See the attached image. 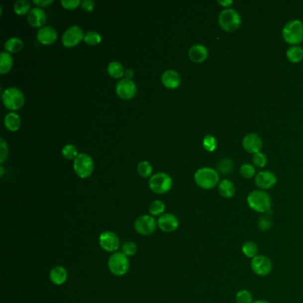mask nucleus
Instances as JSON below:
<instances>
[{
	"label": "nucleus",
	"instance_id": "nucleus-1",
	"mask_svg": "<svg viewBox=\"0 0 303 303\" xmlns=\"http://www.w3.org/2000/svg\"><path fill=\"white\" fill-rule=\"evenodd\" d=\"M246 201L249 207L259 213H268L272 206V200L270 194L262 190L251 191L247 196Z\"/></svg>",
	"mask_w": 303,
	"mask_h": 303
},
{
	"label": "nucleus",
	"instance_id": "nucleus-2",
	"mask_svg": "<svg viewBox=\"0 0 303 303\" xmlns=\"http://www.w3.org/2000/svg\"><path fill=\"white\" fill-rule=\"evenodd\" d=\"M197 185L203 190H212L219 184L220 176L218 171L210 167H202L194 175Z\"/></svg>",
	"mask_w": 303,
	"mask_h": 303
},
{
	"label": "nucleus",
	"instance_id": "nucleus-3",
	"mask_svg": "<svg viewBox=\"0 0 303 303\" xmlns=\"http://www.w3.org/2000/svg\"><path fill=\"white\" fill-rule=\"evenodd\" d=\"M282 36L287 44L298 46L303 41V21L297 19L288 21L283 28Z\"/></svg>",
	"mask_w": 303,
	"mask_h": 303
},
{
	"label": "nucleus",
	"instance_id": "nucleus-4",
	"mask_svg": "<svg viewBox=\"0 0 303 303\" xmlns=\"http://www.w3.org/2000/svg\"><path fill=\"white\" fill-rule=\"evenodd\" d=\"M218 21L220 28L228 32L236 31L240 28L242 22L240 14L233 8L222 10L219 15Z\"/></svg>",
	"mask_w": 303,
	"mask_h": 303
},
{
	"label": "nucleus",
	"instance_id": "nucleus-5",
	"mask_svg": "<svg viewBox=\"0 0 303 303\" xmlns=\"http://www.w3.org/2000/svg\"><path fill=\"white\" fill-rule=\"evenodd\" d=\"M108 267L113 275L117 277L125 276L128 272L130 267L128 257L122 252L113 253L108 258Z\"/></svg>",
	"mask_w": 303,
	"mask_h": 303
},
{
	"label": "nucleus",
	"instance_id": "nucleus-6",
	"mask_svg": "<svg viewBox=\"0 0 303 303\" xmlns=\"http://www.w3.org/2000/svg\"><path fill=\"white\" fill-rule=\"evenodd\" d=\"M2 100L5 108L10 110H17L24 104L25 97L19 88H9L3 92Z\"/></svg>",
	"mask_w": 303,
	"mask_h": 303
},
{
	"label": "nucleus",
	"instance_id": "nucleus-7",
	"mask_svg": "<svg viewBox=\"0 0 303 303\" xmlns=\"http://www.w3.org/2000/svg\"><path fill=\"white\" fill-rule=\"evenodd\" d=\"M149 186L155 193L164 194L172 189L173 180L167 174L158 173L150 177Z\"/></svg>",
	"mask_w": 303,
	"mask_h": 303
},
{
	"label": "nucleus",
	"instance_id": "nucleus-8",
	"mask_svg": "<svg viewBox=\"0 0 303 303\" xmlns=\"http://www.w3.org/2000/svg\"><path fill=\"white\" fill-rule=\"evenodd\" d=\"M251 270L258 277H267L273 270V263L270 258L264 254H258L251 260Z\"/></svg>",
	"mask_w": 303,
	"mask_h": 303
},
{
	"label": "nucleus",
	"instance_id": "nucleus-9",
	"mask_svg": "<svg viewBox=\"0 0 303 303\" xmlns=\"http://www.w3.org/2000/svg\"><path fill=\"white\" fill-rule=\"evenodd\" d=\"M74 170L80 178H88L94 171V161L93 158L86 153L79 154L74 159Z\"/></svg>",
	"mask_w": 303,
	"mask_h": 303
},
{
	"label": "nucleus",
	"instance_id": "nucleus-10",
	"mask_svg": "<svg viewBox=\"0 0 303 303\" xmlns=\"http://www.w3.org/2000/svg\"><path fill=\"white\" fill-rule=\"evenodd\" d=\"M158 225V221L150 214H144L138 217L134 221V228L140 235L149 236L153 234Z\"/></svg>",
	"mask_w": 303,
	"mask_h": 303
},
{
	"label": "nucleus",
	"instance_id": "nucleus-11",
	"mask_svg": "<svg viewBox=\"0 0 303 303\" xmlns=\"http://www.w3.org/2000/svg\"><path fill=\"white\" fill-rule=\"evenodd\" d=\"M116 92L121 99L130 100L136 95L137 88L132 79H122L116 83Z\"/></svg>",
	"mask_w": 303,
	"mask_h": 303
},
{
	"label": "nucleus",
	"instance_id": "nucleus-12",
	"mask_svg": "<svg viewBox=\"0 0 303 303\" xmlns=\"http://www.w3.org/2000/svg\"><path fill=\"white\" fill-rule=\"evenodd\" d=\"M85 34L79 26H71L64 31L62 38L63 46L71 47L76 46L84 39Z\"/></svg>",
	"mask_w": 303,
	"mask_h": 303
},
{
	"label": "nucleus",
	"instance_id": "nucleus-13",
	"mask_svg": "<svg viewBox=\"0 0 303 303\" xmlns=\"http://www.w3.org/2000/svg\"><path fill=\"white\" fill-rule=\"evenodd\" d=\"M100 246L105 252L116 253L119 247V238L112 231H104L99 237Z\"/></svg>",
	"mask_w": 303,
	"mask_h": 303
},
{
	"label": "nucleus",
	"instance_id": "nucleus-14",
	"mask_svg": "<svg viewBox=\"0 0 303 303\" xmlns=\"http://www.w3.org/2000/svg\"><path fill=\"white\" fill-rule=\"evenodd\" d=\"M277 183V176L270 171H262L255 177V184L262 191H268L272 189Z\"/></svg>",
	"mask_w": 303,
	"mask_h": 303
},
{
	"label": "nucleus",
	"instance_id": "nucleus-15",
	"mask_svg": "<svg viewBox=\"0 0 303 303\" xmlns=\"http://www.w3.org/2000/svg\"><path fill=\"white\" fill-rule=\"evenodd\" d=\"M179 225L178 218L173 213H164L158 218V228L164 232H174L179 228Z\"/></svg>",
	"mask_w": 303,
	"mask_h": 303
},
{
	"label": "nucleus",
	"instance_id": "nucleus-16",
	"mask_svg": "<svg viewBox=\"0 0 303 303\" xmlns=\"http://www.w3.org/2000/svg\"><path fill=\"white\" fill-rule=\"evenodd\" d=\"M242 144L245 151L254 155L260 152V150L262 149V138L260 137L257 133H248L243 139Z\"/></svg>",
	"mask_w": 303,
	"mask_h": 303
},
{
	"label": "nucleus",
	"instance_id": "nucleus-17",
	"mask_svg": "<svg viewBox=\"0 0 303 303\" xmlns=\"http://www.w3.org/2000/svg\"><path fill=\"white\" fill-rule=\"evenodd\" d=\"M57 31L50 26H44L38 29L37 38L43 45H51L57 39Z\"/></svg>",
	"mask_w": 303,
	"mask_h": 303
},
{
	"label": "nucleus",
	"instance_id": "nucleus-18",
	"mask_svg": "<svg viewBox=\"0 0 303 303\" xmlns=\"http://www.w3.org/2000/svg\"><path fill=\"white\" fill-rule=\"evenodd\" d=\"M27 19L30 25L36 28H42V26L46 21V12L40 7H33L30 9V11L27 14Z\"/></svg>",
	"mask_w": 303,
	"mask_h": 303
},
{
	"label": "nucleus",
	"instance_id": "nucleus-19",
	"mask_svg": "<svg viewBox=\"0 0 303 303\" xmlns=\"http://www.w3.org/2000/svg\"><path fill=\"white\" fill-rule=\"evenodd\" d=\"M162 83L166 88L175 89L181 85V76L177 71L174 70H167L162 74Z\"/></svg>",
	"mask_w": 303,
	"mask_h": 303
},
{
	"label": "nucleus",
	"instance_id": "nucleus-20",
	"mask_svg": "<svg viewBox=\"0 0 303 303\" xmlns=\"http://www.w3.org/2000/svg\"><path fill=\"white\" fill-rule=\"evenodd\" d=\"M189 56L192 62L194 63H203L208 57V50L205 46L201 44H196L191 46L189 51Z\"/></svg>",
	"mask_w": 303,
	"mask_h": 303
},
{
	"label": "nucleus",
	"instance_id": "nucleus-21",
	"mask_svg": "<svg viewBox=\"0 0 303 303\" xmlns=\"http://www.w3.org/2000/svg\"><path fill=\"white\" fill-rule=\"evenodd\" d=\"M50 280L56 286H62L66 282L68 278V272L63 266H55L50 271Z\"/></svg>",
	"mask_w": 303,
	"mask_h": 303
},
{
	"label": "nucleus",
	"instance_id": "nucleus-22",
	"mask_svg": "<svg viewBox=\"0 0 303 303\" xmlns=\"http://www.w3.org/2000/svg\"><path fill=\"white\" fill-rule=\"evenodd\" d=\"M218 191L224 199H231L236 194V186L230 180L224 179L218 184Z\"/></svg>",
	"mask_w": 303,
	"mask_h": 303
},
{
	"label": "nucleus",
	"instance_id": "nucleus-23",
	"mask_svg": "<svg viewBox=\"0 0 303 303\" xmlns=\"http://www.w3.org/2000/svg\"><path fill=\"white\" fill-rule=\"evenodd\" d=\"M4 123L6 128L14 132L21 126V117L16 113L9 112L4 116Z\"/></svg>",
	"mask_w": 303,
	"mask_h": 303
},
{
	"label": "nucleus",
	"instance_id": "nucleus-24",
	"mask_svg": "<svg viewBox=\"0 0 303 303\" xmlns=\"http://www.w3.org/2000/svg\"><path fill=\"white\" fill-rule=\"evenodd\" d=\"M13 59L8 52L4 51L0 54V73L5 74L13 67Z\"/></svg>",
	"mask_w": 303,
	"mask_h": 303
},
{
	"label": "nucleus",
	"instance_id": "nucleus-25",
	"mask_svg": "<svg viewBox=\"0 0 303 303\" xmlns=\"http://www.w3.org/2000/svg\"><path fill=\"white\" fill-rule=\"evenodd\" d=\"M241 251L245 257L249 258L252 260L259 254V246L253 241H246L242 245Z\"/></svg>",
	"mask_w": 303,
	"mask_h": 303
},
{
	"label": "nucleus",
	"instance_id": "nucleus-26",
	"mask_svg": "<svg viewBox=\"0 0 303 303\" xmlns=\"http://www.w3.org/2000/svg\"><path fill=\"white\" fill-rule=\"evenodd\" d=\"M287 57L291 63H298L303 59V49L299 46H292L288 48Z\"/></svg>",
	"mask_w": 303,
	"mask_h": 303
},
{
	"label": "nucleus",
	"instance_id": "nucleus-27",
	"mask_svg": "<svg viewBox=\"0 0 303 303\" xmlns=\"http://www.w3.org/2000/svg\"><path fill=\"white\" fill-rule=\"evenodd\" d=\"M23 46V42L21 38L17 37L10 38L4 43V49L8 53H18L21 50Z\"/></svg>",
	"mask_w": 303,
	"mask_h": 303
},
{
	"label": "nucleus",
	"instance_id": "nucleus-28",
	"mask_svg": "<svg viewBox=\"0 0 303 303\" xmlns=\"http://www.w3.org/2000/svg\"><path fill=\"white\" fill-rule=\"evenodd\" d=\"M108 73L114 79H120L125 75V70L124 67L119 62H111L108 65Z\"/></svg>",
	"mask_w": 303,
	"mask_h": 303
},
{
	"label": "nucleus",
	"instance_id": "nucleus-29",
	"mask_svg": "<svg viewBox=\"0 0 303 303\" xmlns=\"http://www.w3.org/2000/svg\"><path fill=\"white\" fill-rule=\"evenodd\" d=\"M217 169L222 175H228L234 169V164L230 158H223L217 164Z\"/></svg>",
	"mask_w": 303,
	"mask_h": 303
},
{
	"label": "nucleus",
	"instance_id": "nucleus-30",
	"mask_svg": "<svg viewBox=\"0 0 303 303\" xmlns=\"http://www.w3.org/2000/svg\"><path fill=\"white\" fill-rule=\"evenodd\" d=\"M165 210H166V205L161 200H155L150 203V207H149L150 215H152L153 217L154 216L162 215L164 214Z\"/></svg>",
	"mask_w": 303,
	"mask_h": 303
},
{
	"label": "nucleus",
	"instance_id": "nucleus-31",
	"mask_svg": "<svg viewBox=\"0 0 303 303\" xmlns=\"http://www.w3.org/2000/svg\"><path fill=\"white\" fill-rule=\"evenodd\" d=\"M236 302L237 303H253V295L250 291L241 289L236 294Z\"/></svg>",
	"mask_w": 303,
	"mask_h": 303
},
{
	"label": "nucleus",
	"instance_id": "nucleus-32",
	"mask_svg": "<svg viewBox=\"0 0 303 303\" xmlns=\"http://www.w3.org/2000/svg\"><path fill=\"white\" fill-rule=\"evenodd\" d=\"M14 12L19 14V15H23V14H28L29 9H30V3L27 0H18L16 3L14 4Z\"/></svg>",
	"mask_w": 303,
	"mask_h": 303
},
{
	"label": "nucleus",
	"instance_id": "nucleus-33",
	"mask_svg": "<svg viewBox=\"0 0 303 303\" xmlns=\"http://www.w3.org/2000/svg\"><path fill=\"white\" fill-rule=\"evenodd\" d=\"M240 175L245 179H252L255 175L256 170L254 166L249 163H245L240 166Z\"/></svg>",
	"mask_w": 303,
	"mask_h": 303
},
{
	"label": "nucleus",
	"instance_id": "nucleus-34",
	"mask_svg": "<svg viewBox=\"0 0 303 303\" xmlns=\"http://www.w3.org/2000/svg\"><path fill=\"white\" fill-rule=\"evenodd\" d=\"M84 40L86 43H88V45H92V46H95L99 44L101 41V36L100 33L96 32V31H88L87 33L85 34V37H84Z\"/></svg>",
	"mask_w": 303,
	"mask_h": 303
},
{
	"label": "nucleus",
	"instance_id": "nucleus-35",
	"mask_svg": "<svg viewBox=\"0 0 303 303\" xmlns=\"http://www.w3.org/2000/svg\"><path fill=\"white\" fill-rule=\"evenodd\" d=\"M137 171L139 175L146 178L152 174V166L148 161H141L138 164Z\"/></svg>",
	"mask_w": 303,
	"mask_h": 303
},
{
	"label": "nucleus",
	"instance_id": "nucleus-36",
	"mask_svg": "<svg viewBox=\"0 0 303 303\" xmlns=\"http://www.w3.org/2000/svg\"><path fill=\"white\" fill-rule=\"evenodd\" d=\"M62 152H63V157L67 159H75L79 156L77 148L75 146L71 145V144L64 146Z\"/></svg>",
	"mask_w": 303,
	"mask_h": 303
},
{
	"label": "nucleus",
	"instance_id": "nucleus-37",
	"mask_svg": "<svg viewBox=\"0 0 303 303\" xmlns=\"http://www.w3.org/2000/svg\"><path fill=\"white\" fill-rule=\"evenodd\" d=\"M203 148L209 152H213L217 147V141L211 134H207L203 140Z\"/></svg>",
	"mask_w": 303,
	"mask_h": 303
},
{
	"label": "nucleus",
	"instance_id": "nucleus-38",
	"mask_svg": "<svg viewBox=\"0 0 303 303\" xmlns=\"http://www.w3.org/2000/svg\"><path fill=\"white\" fill-rule=\"evenodd\" d=\"M137 252V245L135 243L128 241L125 242V244L122 246V253L126 255L127 257L133 256Z\"/></svg>",
	"mask_w": 303,
	"mask_h": 303
},
{
	"label": "nucleus",
	"instance_id": "nucleus-39",
	"mask_svg": "<svg viewBox=\"0 0 303 303\" xmlns=\"http://www.w3.org/2000/svg\"><path fill=\"white\" fill-rule=\"evenodd\" d=\"M253 163L254 164V166L260 167V168H263V167H265L267 163H268V158H267L265 154L260 151V152L253 155Z\"/></svg>",
	"mask_w": 303,
	"mask_h": 303
},
{
	"label": "nucleus",
	"instance_id": "nucleus-40",
	"mask_svg": "<svg viewBox=\"0 0 303 303\" xmlns=\"http://www.w3.org/2000/svg\"><path fill=\"white\" fill-rule=\"evenodd\" d=\"M272 221L268 215H263L258 220V228L262 231H267L271 228Z\"/></svg>",
	"mask_w": 303,
	"mask_h": 303
},
{
	"label": "nucleus",
	"instance_id": "nucleus-41",
	"mask_svg": "<svg viewBox=\"0 0 303 303\" xmlns=\"http://www.w3.org/2000/svg\"><path fill=\"white\" fill-rule=\"evenodd\" d=\"M8 157V146L3 138L0 139V163L3 164Z\"/></svg>",
	"mask_w": 303,
	"mask_h": 303
},
{
	"label": "nucleus",
	"instance_id": "nucleus-42",
	"mask_svg": "<svg viewBox=\"0 0 303 303\" xmlns=\"http://www.w3.org/2000/svg\"><path fill=\"white\" fill-rule=\"evenodd\" d=\"M61 3L63 7L66 9H75L81 4L80 0H62Z\"/></svg>",
	"mask_w": 303,
	"mask_h": 303
},
{
	"label": "nucleus",
	"instance_id": "nucleus-43",
	"mask_svg": "<svg viewBox=\"0 0 303 303\" xmlns=\"http://www.w3.org/2000/svg\"><path fill=\"white\" fill-rule=\"evenodd\" d=\"M81 5H82V8L85 11H88V12H91L95 8V2L93 0H84L81 2Z\"/></svg>",
	"mask_w": 303,
	"mask_h": 303
},
{
	"label": "nucleus",
	"instance_id": "nucleus-44",
	"mask_svg": "<svg viewBox=\"0 0 303 303\" xmlns=\"http://www.w3.org/2000/svg\"><path fill=\"white\" fill-rule=\"evenodd\" d=\"M54 0H33V3L38 5V6H47L48 4H52Z\"/></svg>",
	"mask_w": 303,
	"mask_h": 303
},
{
	"label": "nucleus",
	"instance_id": "nucleus-45",
	"mask_svg": "<svg viewBox=\"0 0 303 303\" xmlns=\"http://www.w3.org/2000/svg\"><path fill=\"white\" fill-rule=\"evenodd\" d=\"M218 3L224 7L229 8V6L233 4V1L232 0H224V1H218Z\"/></svg>",
	"mask_w": 303,
	"mask_h": 303
},
{
	"label": "nucleus",
	"instance_id": "nucleus-46",
	"mask_svg": "<svg viewBox=\"0 0 303 303\" xmlns=\"http://www.w3.org/2000/svg\"><path fill=\"white\" fill-rule=\"evenodd\" d=\"M133 75H134V73H133V71L132 70V69H127V70H125V79H132Z\"/></svg>",
	"mask_w": 303,
	"mask_h": 303
},
{
	"label": "nucleus",
	"instance_id": "nucleus-47",
	"mask_svg": "<svg viewBox=\"0 0 303 303\" xmlns=\"http://www.w3.org/2000/svg\"><path fill=\"white\" fill-rule=\"evenodd\" d=\"M253 303H270V302L266 301V300H257V301H253Z\"/></svg>",
	"mask_w": 303,
	"mask_h": 303
},
{
	"label": "nucleus",
	"instance_id": "nucleus-48",
	"mask_svg": "<svg viewBox=\"0 0 303 303\" xmlns=\"http://www.w3.org/2000/svg\"><path fill=\"white\" fill-rule=\"evenodd\" d=\"M0 170H1V172H0V175H3V174H4V169H3V166H0Z\"/></svg>",
	"mask_w": 303,
	"mask_h": 303
}]
</instances>
